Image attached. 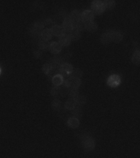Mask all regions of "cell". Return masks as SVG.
Listing matches in <instances>:
<instances>
[{"label": "cell", "mask_w": 140, "mask_h": 158, "mask_svg": "<svg viewBox=\"0 0 140 158\" xmlns=\"http://www.w3.org/2000/svg\"><path fill=\"white\" fill-rule=\"evenodd\" d=\"M81 84V79L70 77L65 81L64 85L68 89H77Z\"/></svg>", "instance_id": "obj_1"}, {"label": "cell", "mask_w": 140, "mask_h": 158, "mask_svg": "<svg viewBox=\"0 0 140 158\" xmlns=\"http://www.w3.org/2000/svg\"><path fill=\"white\" fill-rule=\"evenodd\" d=\"M74 67L71 64L69 63H64L60 68L59 74L64 77H68V78L71 76L74 71Z\"/></svg>", "instance_id": "obj_2"}, {"label": "cell", "mask_w": 140, "mask_h": 158, "mask_svg": "<svg viewBox=\"0 0 140 158\" xmlns=\"http://www.w3.org/2000/svg\"><path fill=\"white\" fill-rule=\"evenodd\" d=\"M91 8L93 12L96 15L102 14L106 9L103 2L98 0H95L92 2Z\"/></svg>", "instance_id": "obj_3"}, {"label": "cell", "mask_w": 140, "mask_h": 158, "mask_svg": "<svg viewBox=\"0 0 140 158\" xmlns=\"http://www.w3.org/2000/svg\"><path fill=\"white\" fill-rule=\"evenodd\" d=\"M62 26L64 27L65 33L67 34H69V33L72 30L74 29L73 22L72 21L70 15H67L65 17Z\"/></svg>", "instance_id": "obj_4"}, {"label": "cell", "mask_w": 140, "mask_h": 158, "mask_svg": "<svg viewBox=\"0 0 140 158\" xmlns=\"http://www.w3.org/2000/svg\"><path fill=\"white\" fill-rule=\"evenodd\" d=\"M44 27V23L38 21V22L34 23V24L32 25L31 31L32 34L40 36L42 31L44 30L43 29Z\"/></svg>", "instance_id": "obj_5"}, {"label": "cell", "mask_w": 140, "mask_h": 158, "mask_svg": "<svg viewBox=\"0 0 140 158\" xmlns=\"http://www.w3.org/2000/svg\"><path fill=\"white\" fill-rule=\"evenodd\" d=\"M121 77L119 76L116 74H114V75H112L108 77L107 84L110 86L115 87L118 86V85L121 84Z\"/></svg>", "instance_id": "obj_6"}, {"label": "cell", "mask_w": 140, "mask_h": 158, "mask_svg": "<svg viewBox=\"0 0 140 158\" xmlns=\"http://www.w3.org/2000/svg\"><path fill=\"white\" fill-rule=\"evenodd\" d=\"M94 13L91 10H86L82 13V20L84 23L93 21Z\"/></svg>", "instance_id": "obj_7"}, {"label": "cell", "mask_w": 140, "mask_h": 158, "mask_svg": "<svg viewBox=\"0 0 140 158\" xmlns=\"http://www.w3.org/2000/svg\"><path fill=\"white\" fill-rule=\"evenodd\" d=\"M51 31L52 34L55 36L60 37L62 35L65 34V31L64 30V27H62V25H54L51 27Z\"/></svg>", "instance_id": "obj_8"}, {"label": "cell", "mask_w": 140, "mask_h": 158, "mask_svg": "<svg viewBox=\"0 0 140 158\" xmlns=\"http://www.w3.org/2000/svg\"><path fill=\"white\" fill-rule=\"evenodd\" d=\"M70 18L73 22V24L74 25L82 21V13L78 10H74L72 11L71 14L70 15Z\"/></svg>", "instance_id": "obj_9"}, {"label": "cell", "mask_w": 140, "mask_h": 158, "mask_svg": "<svg viewBox=\"0 0 140 158\" xmlns=\"http://www.w3.org/2000/svg\"><path fill=\"white\" fill-rule=\"evenodd\" d=\"M72 39L70 36L67 34H65L62 35V36L59 37V43L64 47H66L68 46L71 42Z\"/></svg>", "instance_id": "obj_10"}, {"label": "cell", "mask_w": 140, "mask_h": 158, "mask_svg": "<svg viewBox=\"0 0 140 158\" xmlns=\"http://www.w3.org/2000/svg\"><path fill=\"white\" fill-rule=\"evenodd\" d=\"M49 50L53 54H58L61 52L62 49V46L59 42H52L50 44Z\"/></svg>", "instance_id": "obj_11"}, {"label": "cell", "mask_w": 140, "mask_h": 158, "mask_svg": "<svg viewBox=\"0 0 140 158\" xmlns=\"http://www.w3.org/2000/svg\"><path fill=\"white\" fill-rule=\"evenodd\" d=\"M53 35L52 34L50 29L47 28L42 31L41 34L40 35V36L41 37V39L48 41L49 40L52 39Z\"/></svg>", "instance_id": "obj_12"}, {"label": "cell", "mask_w": 140, "mask_h": 158, "mask_svg": "<svg viewBox=\"0 0 140 158\" xmlns=\"http://www.w3.org/2000/svg\"><path fill=\"white\" fill-rule=\"evenodd\" d=\"M111 36V40L114 42H119L123 39V35L118 31H110L109 32Z\"/></svg>", "instance_id": "obj_13"}, {"label": "cell", "mask_w": 140, "mask_h": 158, "mask_svg": "<svg viewBox=\"0 0 140 158\" xmlns=\"http://www.w3.org/2000/svg\"><path fill=\"white\" fill-rule=\"evenodd\" d=\"M52 82L54 86H60L64 82V77L60 74L55 75L52 78Z\"/></svg>", "instance_id": "obj_14"}, {"label": "cell", "mask_w": 140, "mask_h": 158, "mask_svg": "<svg viewBox=\"0 0 140 158\" xmlns=\"http://www.w3.org/2000/svg\"><path fill=\"white\" fill-rule=\"evenodd\" d=\"M85 29L89 31L94 32L98 29V25L94 21L89 22L85 23Z\"/></svg>", "instance_id": "obj_15"}, {"label": "cell", "mask_w": 140, "mask_h": 158, "mask_svg": "<svg viewBox=\"0 0 140 158\" xmlns=\"http://www.w3.org/2000/svg\"><path fill=\"white\" fill-rule=\"evenodd\" d=\"M68 126L72 128H76L78 127L79 125V121L77 118L71 117L69 118L67 121Z\"/></svg>", "instance_id": "obj_16"}, {"label": "cell", "mask_w": 140, "mask_h": 158, "mask_svg": "<svg viewBox=\"0 0 140 158\" xmlns=\"http://www.w3.org/2000/svg\"><path fill=\"white\" fill-rule=\"evenodd\" d=\"M69 35L71 38L72 40H77L81 36V31L74 27L72 30L69 33Z\"/></svg>", "instance_id": "obj_17"}, {"label": "cell", "mask_w": 140, "mask_h": 158, "mask_svg": "<svg viewBox=\"0 0 140 158\" xmlns=\"http://www.w3.org/2000/svg\"><path fill=\"white\" fill-rule=\"evenodd\" d=\"M100 41L104 44H109L112 41L110 33L106 32V33H104L102 35L101 38H100Z\"/></svg>", "instance_id": "obj_18"}, {"label": "cell", "mask_w": 140, "mask_h": 158, "mask_svg": "<svg viewBox=\"0 0 140 158\" xmlns=\"http://www.w3.org/2000/svg\"><path fill=\"white\" fill-rule=\"evenodd\" d=\"M131 60H132V62L134 64H136V65L140 64V51L137 50L134 52L133 56H132V58H131Z\"/></svg>", "instance_id": "obj_19"}, {"label": "cell", "mask_w": 140, "mask_h": 158, "mask_svg": "<svg viewBox=\"0 0 140 158\" xmlns=\"http://www.w3.org/2000/svg\"><path fill=\"white\" fill-rule=\"evenodd\" d=\"M50 44L49 43L48 41L41 39L38 42V46L40 49H42V50H46V49L49 48Z\"/></svg>", "instance_id": "obj_20"}, {"label": "cell", "mask_w": 140, "mask_h": 158, "mask_svg": "<svg viewBox=\"0 0 140 158\" xmlns=\"http://www.w3.org/2000/svg\"><path fill=\"white\" fill-rule=\"evenodd\" d=\"M76 103L74 100L70 99L69 101L66 102L65 104V108L68 109V110H74L75 108Z\"/></svg>", "instance_id": "obj_21"}, {"label": "cell", "mask_w": 140, "mask_h": 158, "mask_svg": "<svg viewBox=\"0 0 140 158\" xmlns=\"http://www.w3.org/2000/svg\"><path fill=\"white\" fill-rule=\"evenodd\" d=\"M42 71L44 74L47 75L51 74L53 71V67L51 64L50 63L44 64L42 67Z\"/></svg>", "instance_id": "obj_22"}, {"label": "cell", "mask_w": 140, "mask_h": 158, "mask_svg": "<svg viewBox=\"0 0 140 158\" xmlns=\"http://www.w3.org/2000/svg\"><path fill=\"white\" fill-rule=\"evenodd\" d=\"M103 3L105 8L108 10L112 9L116 5V2L113 0H105L103 1Z\"/></svg>", "instance_id": "obj_23"}, {"label": "cell", "mask_w": 140, "mask_h": 158, "mask_svg": "<svg viewBox=\"0 0 140 158\" xmlns=\"http://www.w3.org/2000/svg\"><path fill=\"white\" fill-rule=\"evenodd\" d=\"M52 108L55 110H58L61 107V102L58 99H54L52 103Z\"/></svg>", "instance_id": "obj_24"}, {"label": "cell", "mask_w": 140, "mask_h": 158, "mask_svg": "<svg viewBox=\"0 0 140 158\" xmlns=\"http://www.w3.org/2000/svg\"><path fill=\"white\" fill-rule=\"evenodd\" d=\"M78 91L77 89H71L70 92V97L71 99L75 100L78 96Z\"/></svg>", "instance_id": "obj_25"}, {"label": "cell", "mask_w": 140, "mask_h": 158, "mask_svg": "<svg viewBox=\"0 0 140 158\" xmlns=\"http://www.w3.org/2000/svg\"><path fill=\"white\" fill-rule=\"evenodd\" d=\"M82 75H83V72L81 69H74L71 77H75L77 78L80 79V77L82 76Z\"/></svg>", "instance_id": "obj_26"}, {"label": "cell", "mask_w": 140, "mask_h": 158, "mask_svg": "<svg viewBox=\"0 0 140 158\" xmlns=\"http://www.w3.org/2000/svg\"><path fill=\"white\" fill-rule=\"evenodd\" d=\"M60 92H61L60 87L59 86H56L53 87L50 91V93L53 96H57Z\"/></svg>", "instance_id": "obj_27"}, {"label": "cell", "mask_w": 140, "mask_h": 158, "mask_svg": "<svg viewBox=\"0 0 140 158\" xmlns=\"http://www.w3.org/2000/svg\"><path fill=\"white\" fill-rule=\"evenodd\" d=\"M76 102V103L78 104H82L85 102V98L83 96H78V97L75 100Z\"/></svg>", "instance_id": "obj_28"}, {"label": "cell", "mask_w": 140, "mask_h": 158, "mask_svg": "<svg viewBox=\"0 0 140 158\" xmlns=\"http://www.w3.org/2000/svg\"><path fill=\"white\" fill-rule=\"evenodd\" d=\"M43 23H44V26L45 25H47V26L51 25L52 27L53 26V21L50 19H47L45 20V21Z\"/></svg>", "instance_id": "obj_29"}, {"label": "cell", "mask_w": 140, "mask_h": 158, "mask_svg": "<svg viewBox=\"0 0 140 158\" xmlns=\"http://www.w3.org/2000/svg\"><path fill=\"white\" fill-rule=\"evenodd\" d=\"M34 55L36 58H39L41 56V52L39 51H36L34 52Z\"/></svg>", "instance_id": "obj_30"}, {"label": "cell", "mask_w": 140, "mask_h": 158, "mask_svg": "<svg viewBox=\"0 0 140 158\" xmlns=\"http://www.w3.org/2000/svg\"><path fill=\"white\" fill-rule=\"evenodd\" d=\"M1 73V68H0V74Z\"/></svg>", "instance_id": "obj_31"}]
</instances>
